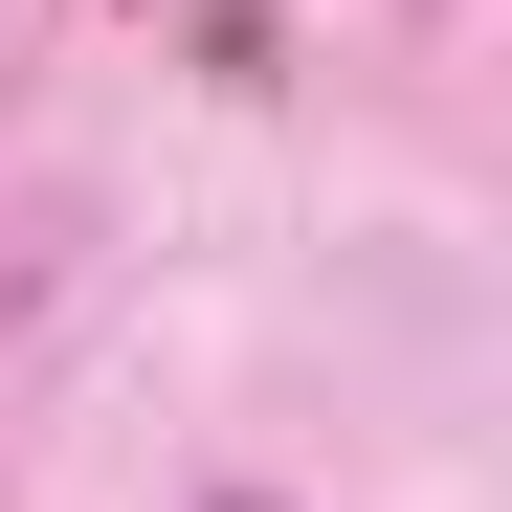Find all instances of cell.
I'll list each match as a JSON object with an SVG mask.
<instances>
[{
  "label": "cell",
  "instance_id": "1",
  "mask_svg": "<svg viewBox=\"0 0 512 512\" xmlns=\"http://www.w3.org/2000/svg\"><path fill=\"white\" fill-rule=\"evenodd\" d=\"M223 512H245V490H223Z\"/></svg>",
  "mask_w": 512,
  "mask_h": 512
}]
</instances>
